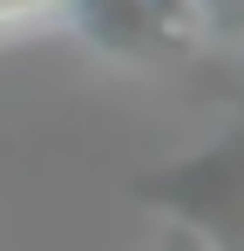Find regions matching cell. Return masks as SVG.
I'll return each instance as SVG.
<instances>
[{"instance_id": "obj_1", "label": "cell", "mask_w": 244, "mask_h": 251, "mask_svg": "<svg viewBox=\"0 0 244 251\" xmlns=\"http://www.w3.org/2000/svg\"><path fill=\"white\" fill-rule=\"evenodd\" d=\"M68 34L122 68L183 61L210 41V0H75Z\"/></svg>"}, {"instance_id": "obj_2", "label": "cell", "mask_w": 244, "mask_h": 251, "mask_svg": "<svg viewBox=\"0 0 244 251\" xmlns=\"http://www.w3.org/2000/svg\"><path fill=\"white\" fill-rule=\"evenodd\" d=\"M163 176L170 183H143V197H156L176 231L203 238L210 251H244V136L210 143Z\"/></svg>"}, {"instance_id": "obj_3", "label": "cell", "mask_w": 244, "mask_h": 251, "mask_svg": "<svg viewBox=\"0 0 244 251\" xmlns=\"http://www.w3.org/2000/svg\"><path fill=\"white\" fill-rule=\"evenodd\" d=\"M68 21H75V0H0V48L68 34Z\"/></svg>"}, {"instance_id": "obj_4", "label": "cell", "mask_w": 244, "mask_h": 251, "mask_svg": "<svg viewBox=\"0 0 244 251\" xmlns=\"http://www.w3.org/2000/svg\"><path fill=\"white\" fill-rule=\"evenodd\" d=\"M149 251H210V245H203V238H190V231H176V224H163Z\"/></svg>"}]
</instances>
